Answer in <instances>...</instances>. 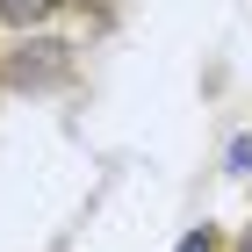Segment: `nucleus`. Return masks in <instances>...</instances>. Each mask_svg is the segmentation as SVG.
Wrapping results in <instances>:
<instances>
[{"mask_svg": "<svg viewBox=\"0 0 252 252\" xmlns=\"http://www.w3.org/2000/svg\"><path fill=\"white\" fill-rule=\"evenodd\" d=\"M173 252H216V238H209V231H188V238H180Z\"/></svg>", "mask_w": 252, "mask_h": 252, "instance_id": "3", "label": "nucleus"}, {"mask_svg": "<svg viewBox=\"0 0 252 252\" xmlns=\"http://www.w3.org/2000/svg\"><path fill=\"white\" fill-rule=\"evenodd\" d=\"M51 72H65V43H51V36L22 43V58H15V87H36V79H51Z\"/></svg>", "mask_w": 252, "mask_h": 252, "instance_id": "1", "label": "nucleus"}, {"mask_svg": "<svg viewBox=\"0 0 252 252\" xmlns=\"http://www.w3.org/2000/svg\"><path fill=\"white\" fill-rule=\"evenodd\" d=\"M58 0H0V22H43Z\"/></svg>", "mask_w": 252, "mask_h": 252, "instance_id": "2", "label": "nucleus"}, {"mask_svg": "<svg viewBox=\"0 0 252 252\" xmlns=\"http://www.w3.org/2000/svg\"><path fill=\"white\" fill-rule=\"evenodd\" d=\"M245 252H252V238H245Z\"/></svg>", "mask_w": 252, "mask_h": 252, "instance_id": "4", "label": "nucleus"}]
</instances>
